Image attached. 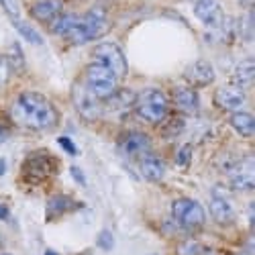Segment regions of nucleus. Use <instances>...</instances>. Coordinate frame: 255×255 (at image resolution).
Instances as JSON below:
<instances>
[{"mask_svg":"<svg viewBox=\"0 0 255 255\" xmlns=\"http://www.w3.org/2000/svg\"><path fill=\"white\" fill-rule=\"evenodd\" d=\"M14 113L25 127L35 131H47L57 123L55 106L39 92H23L14 102Z\"/></svg>","mask_w":255,"mask_h":255,"instance_id":"f257e3e1","label":"nucleus"},{"mask_svg":"<svg viewBox=\"0 0 255 255\" xmlns=\"http://www.w3.org/2000/svg\"><path fill=\"white\" fill-rule=\"evenodd\" d=\"M117 82L119 78L98 61H92L86 68V76H84V88L90 94H94L98 100H106L117 92Z\"/></svg>","mask_w":255,"mask_h":255,"instance_id":"f03ea898","label":"nucleus"},{"mask_svg":"<svg viewBox=\"0 0 255 255\" xmlns=\"http://www.w3.org/2000/svg\"><path fill=\"white\" fill-rule=\"evenodd\" d=\"M106 14L102 8H92L84 16H78L74 29L70 31V39L74 43H88V41L106 33Z\"/></svg>","mask_w":255,"mask_h":255,"instance_id":"7ed1b4c3","label":"nucleus"},{"mask_svg":"<svg viewBox=\"0 0 255 255\" xmlns=\"http://www.w3.org/2000/svg\"><path fill=\"white\" fill-rule=\"evenodd\" d=\"M135 106H137V115L145 123L157 125L167 115V96L157 88H147L137 96Z\"/></svg>","mask_w":255,"mask_h":255,"instance_id":"20e7f679","label":"nucleus"},{"mask_svg":"<svg viewBox=\"0 0 255 255\" xmlns=\"http://www.w3.org/2000/svg\"><path fill=\"white\" fill-rule=\"evenodd\" d=\"M172 217L188 231L200 229L206 221V212L202 208L200 202L192 200V198H178L172 204Z\"/></svg>","mask_w":255,"mask_h":255,"instance_id":"39448f33","label":"nucleus"},{"mask_svg":"<svg viewBox=\"0 0 255 255\" xmlns=\"http://www.w3.org/2000/svg\"><path fill=\"white\" fill-rule=\"evenodd\" d=\"M94 61L106 66L119 80L125 78L127 76V70H129L127 57H125L123 49L117 43H98L94 47Z\"/></svg>","mask_w":255,"mask_h":255,"instance_id":"423d86ee","label":"nucleus"},{"mask_svg":"<svg viewBox=\"0 0 255 255\" xmlns=\"http://www.w3.org/2000/svg\"><path fill=\"white\" fill-rule=\"evenodd\" d=\"M74 104L78 113L86 121H96L102 113V100H98L94 94H90L84 86L74 88Z\"/></svg>","mask_w":255,"mask_h":255,"instance_id":"0eeeda50","label":"nucleus"},{"mask_svg":"<svg viewBox=\"0 0 255 255\" xmlns=\"http://www.w3.org/2000/svg\"><path fill=\"white\" fill-rule=\"evenodd\" d=\"M194 14L206 27H219L223 23V18H225L223 6H221L219 0H196Z\"/></svg>","mask_w":255,"mask_h":255,"instance_id":"6e6552de","label":"nucleus"},{"mask_svg":"<svg viewBox=\"0 0 255 255\" xmlns=\"http://www.w3.org/2000/svg\"><path fill=\"white\" fill-rule=\"evenodd\" d=\"M217 102L223 111H231V113L241 111V106L245 104V92L235 84H229V86L217 90Z\"/></svg>","mask_w":255,"mask_h":255,"instance_id":"1a4fd4ad","label":"nucleus"},{"mask_svg":"<svg viewBox=\"0 0 255 255\" xmlns=\"http://www.w3.org/2000/svg\"><path fill=\"white\" fill-rule=\"evenodd\" d=\"M123 151L129 157L141 159V157L151 153V141L143 133H129L123 141Z\"/></svg>","mask_w":255,"mask_h":255,"instance_id":"9d476101","label":"nucleus"},{"mask_svg":"<svg viewBox=\"0 0 255 255\" xmlns=\"http://www.w3.org/2000/svg\"><path fill=\"white\" fill-rule=\"evenodd\" d=\"M184 78L192 84V86H208V84L215 80V68L210 66L208 61H196L190 68H186Z\"/></svg>","mask_w":255,"mask_h":255,"instance_id":"9b49d317","label":"nucleus"},{"mask_svg":"<svg viewBox=\"0 0 255 255\" xmlns=\"http://www.w3.org/2000/svg\"><path fill=\"white\" fill-rule=\"evenodd\" d=\"M174 102L178 106V111L184 113V115H196L198 109H200V100H198L196 90L188 88V86H182V88L174 90Z\"/></svg>","mask_w":255,"mask_h":255,"instance_id":"f8f14e48","label":"nucleus"},{"mask_svg":"<svg viewBox=\"0 0 255 255\" xmlns=\"http://www.w3.org/2000/svg\"><path fill=\"white\" fill-rule=\"evenodd\" d=\"M63 10V0H39L31 6V16L41 20V23H51Z\"/></svg>","mask_w":255,"mask_h":255,"instance_id":"ddd939ff","label":"nucleus"},{"mask_svg":"<svg viewBox=\"0 0 255 255\" xmlns=\"http://www.w3.org/2000/svg\"><path fill=\"white\" fill-rule=\"evenodd\" d=\"M208 210H210V217L219 225H231L235 221V208H233V204L225 196H217V194L212 196Z\"/></svg>","mask_w":255,"mask_h":255,"instance_id":"4468645a","label":"nucleus"},{"mask_svg":"<svg viewBox=\"0 0 255 255\" xmlns=\"http://www.w3.org/2000/svg\"><path fill=\"white\" fill-rule=\"evenodd\" d=\"M229 180H231V186L235 190H241V192H245V190L247 192L253 190V163H251V159L247 163H239L231 172Z\"/></svg>","mask_w":255,"mask_h":255,"instance_id":"2eb2a0df","label":"nucleus"},{"mask_svg":"<svg viewBox=\"0 0 255 255\" xmlns=\"http://www.w3.org/2000/svg\"><path fill=\"white\" fill-rule=\"evenodd\" d=\"M139 165H141V174L145 180H149V182H159L163 180L165 176V165H163V159L149 153V155H145L139 159Z\"/></svg>","mask_w":255,"mask_h":255,"instance_id":"dca6fc26","label":"nucleus"},{"mask_svg":"<svg viewBox=\"0 0 255 255\" xmlns=\"http://www.w3.org/2000/svg\"><path fill=\"white\" fill-rule=\"evenodd\" d=\"M231 127L235 129L241 137H251L255 131V121L249 113L245 111H235L231 115Z\"/></svg>","mask_w":255,"mask_h":255,"instance_id":"f3484780","label":"nucleus"},{"mask_svg":"<svg viewBox=\"0 0 255 255\" xmlns=\"http://www.w3.org/2000/svg\"><path fill=\"white\" fill-rule=\"evenodd\" d=\"M106 100H111V106L117 113H127L131 106H135L137 96L131 90H121V92H115L111 98H106Z\"/></svg>","mask_w":255,"mask_h":255,"instance_id":"a211bd4d","label":"nucleus"},{"mask_svg":"<svg viewBox=\"0 0 255 255\" xmlns=\"http://www.w3.org/2000/svg\"><path fill=\"white\" fill-rule=\"evenodd\" d=\"M76 20H78V16L76 14H59L57 18H53L51 20V31L55 33V35H70V31L74 29V25H76Z\"/></svg>","mask_w":255,"mask_h":255,"instance_id":"6ab92c4d","label":"nucleus"},{"mask_svg":"<svg viewBox=\"0 0 255 255\" xmlns=\"http://www.w3.org/2000/svg\"><path fill=\"white\" fill-rule=\"evenodd\" d=\"M10 23L14 25V29H16L20 35H23V37L29 41L31 45H41V43H43V39H41V35H39V33H37L33 27H29V25H27V23H25V20L20 18V16H18V18H12Z\"/></svg>","mask_w":255,"mask_h":255,"instance_id":"aec40b11","label":"nucleus"},{"mask_svg":"<svg viewBox=\"0 0 255 255\" xmlns=\"http://www.w3.org/2000/svg\"><path fill=\"white\" fill-rule=\"evenodd\" d=\"M253 76H255L253 63H251V61L241 63V66L235 70V86H239V88L251 86V84H253Z\"/></svg>","mask_w":255,"mask_h":255,"instance_id":"412c9836","label":"nucleus"},{"mask_svg":"<svg viewBox=\"0 0 255 255\" xmlns=\"http://www.w3.org/2000/svg\"><path fill=\"white\" fill-rule=\"evenodd\" d=\"M98 245H100V249H104V251H111V249L115 247L113 233H111V231H102L100 235H98Z\"/></svg>","mask_w":255,"mask_h":255,"instance_id":"4be33fe9","label":"nucleus"},{"mask_svg":"<svg viewBox=\"0 0 255 255\" xmlns=\"http://www.w3.org/2000/svg\"><path fill=\"white\" fill-rule=\"evenodd\" d=\"M8 76H10V61H8L6 57L0 55V88H2L4 84H6Z\"/></svg>","mask_w":255,"mask_h":255,"instance_id":"5701e85b","label":"nucleus"},{"mask_svg":"<svg viewBox=\"0 0 255 255\" xmlns=\"http://www.w3.org/2000/svg\"><path fill=\"white\" fill-rule=\"evenodd\" d=\"M198 253H200V247L194 241H188L180 247V255H198Z\"/></svg>","mask_w":255,"mask_h":255,"instance_id":"b1692460","label":"nucleus"},{"mask_svg":"<svg viewBox=\"0 0 255 255\" xmlns=\"http://www.w3.org/2000/svg\"><path fill=\"white\" fill-rule=\"evenodd\" d=\"M59 141V145L63 147V149H66L70 155H76L78 153V149H76V147H74V143H72V139H68V137H59L57 139Z\"/></svg>","mask_w":255,"mask_h":255,"instance_id":"393cba45","label":"nucleus"},{"mask_svg":"<svg viewBox=\"0 0 255 255\" xmlns=\"http://www.w3.org/2000/svg\"><path fill=\"white\" fill-rule=\"evenodd\" d=\"M190 155H192V145H184L182 149H180V153H178V161L184 165V163H188Z\"/></svg>","mask_w":255,"mask_h":255,"instance_id":"a878e982","label":"nucleus"},{"mask_svg":"<svg viewBox=\"0 0 255 255\" xmlns=\"http://www.w3.org/2000/svg\"><path fill=\"white\" fill-rule=\"evenodd\" d=\"M72 174H74V178H76V180H78V182H80L82 186H86V178H84V174H82V169H78V167L74 165V167H72Z\"/></svg>","mask_w":255,"mask_h":255,"instance_id":"bb28decb","label":"nucleus"},{"mask_svg":"<svg viewBox=\"0 0 255 255\" xmlns=\"http://www.w3.org/2000/svg\"><path fill=\"white\" fill-rule=\"evenodd\" d=\"M8 217V208L6 206H0V219H6Z\"/></svg>","mask_w":255,"mask_h":255,"instance_id":"cd10ccee","label":"nucleus"},{"mask_svg":"<svg viewBox=\"0 0 255 255\" xmlns=\"http://www.w3.org/2000/svg\"><path fill=\"white\" fill-rule=\"evenodd\" d=\"M4 172H6V161L0 159V176H4Z\"/></svg>","mask_w":255,"mask_h":255,"instance_id":"c85d7f7f","label":"nucleus"},{"mask_svg":"<svg viewBox=\"0 0 255 255\" xmlns=\"http://www.w3.org/2000/svg\"><path fill=\"white\" fill-rule=\"evenodd\" d=\"M45 255H55V253L53 251H45Z\"/></svg>","mask_w":255,"mask_h":255,"instance_id":"c756f323","label":"nucleus"},{"mask_svg":"<svg viewBox=\"0 0 255 255\" xmlns=\"http://www.w3.org/2000/svg\"><path fill=\"white\" fill-rule=\"evenodd\" d=\"M0 139H2V131H0Z\"/></svg>","mask_w":255,"mask_h":255,"instance_id":"7c9ffc66","label":"nucleus"},{"mask_svg":"<svg viewBox=\"0 0 255 255\" xmlns=\"http://www.w3.org/2000/svg\"><path fill=\"white\" fill-rule=\"evenodd\" d=\"M2 255H10V253H2Z\"/></svg>","mask_w":255,"mask_h":255,"instance_id":"2f4dec72","label":"nucleus"}]
</instances>
